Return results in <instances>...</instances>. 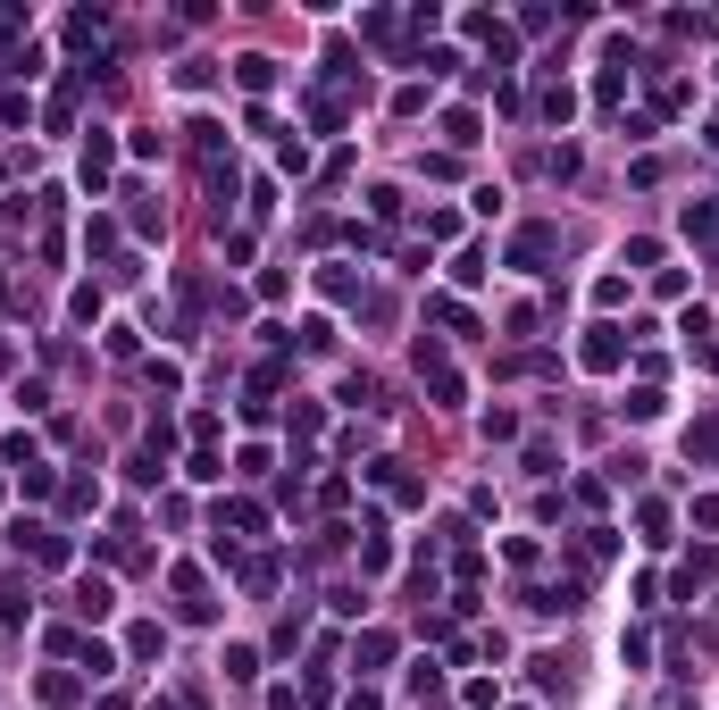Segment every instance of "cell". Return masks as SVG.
Here are the masks:
<instances>
[{
	"instance_id": "5",
	"label": "cell",
	"mask_w": 719,
	"mask_h": 710,
	"mask_svg": "<svg viewBox=\"0 0 719 710\" xmlns=\"http://www.w3.org/2000/svg\"><path fill=\"white\" fill-rule=\"evenodd\" d=\"M126 652H134V660H159V652H168V635H159V627H134Z\"/></svg>"
},
{
	"instance_id": "1",
	"label": "cell",
	"mask_w": 719,
	"mask_h": 710,
	"mask_svg": "<svg viewBox=\"0 0 719 710\" xmlns=\"http://www.w3.org/2000/svg\"><path fill=\"white\" fill-rule=\"evenodd\" d=\"M628 326H594V335H586V368H619V360H628Z\"/></svg>"
},
{
	"instance_id": "2",
	"label": "cell",
	"mask_w": 719,
	"mask_h": 710,
	"mask_svg": "<svg viewBox=\"0 0 719 710\" xmlns=\"http://www.w3.org/2000/svg\"><path fill=\"white\" fill-rule=\"evenodd\" d=\"M109 602H118V594H109V577H84V585H76V610H84V619H101Z\"/></svg>"
},
{
	"instance_id": "3",
	"label": "cell",
	"mask_w": 719,
	"mask_h": 710,
	"mask_svg": "<svg viewBox=\"0 0 719 710\" xmlns=\"http://www.w3.org/2000/svg\"><path fill=\"white\" fill-rule=\"evenodd\" d=\"M109 159H118V151H109V134H92V142H84V184H101Z\"/></svg>"
},
{
	"instance_id": "4",
	"label": "cell",
	"mask_w": 719,
	"mask_h": 710,
	"mask_svg": "<svg viewBox=\"0 0 719 710\" xmlns=\"http://www.w3.org/2000/svg\"><path fill=\"white\" fill-rule=\"evenodd\" d=\"M544 251H552V226H527V234H519V251H510V259H519V268H536Z\"/></svg>"
}]
</instances>
